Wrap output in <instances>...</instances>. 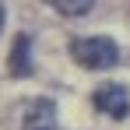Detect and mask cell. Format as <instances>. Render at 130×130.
I'll return each mask as SVG.
<instances>
[{
	"instance_id": "obj_1",
	"label": "cell",
	"mask_w": 130,
	"mask_h": 130,
	"mask_svg": "<svg viewBox=\"0 0 130 130\" xmlns=\"http://www.w3.org/2000/svg\"><path fill=\"white\" fill-rule=\"evenodd\" d=\"M70 56L88 70H106V67H112L120 60V46L109 35H88V39L70 42Z\"/></svg>"
},
{
	"instance_id": "obj_2",
	"label": "cell",
	"mask_w": 130,
	"mask_h": 130,
	"mask_svg": "<svg viewBox=\"0 0 130 130\" xmlns=\"http://www.w3.org/2000/svg\"><path fill=\"white\" fill-rule=\"evenodd\" d=\"M91 102H95L99 112H106L112 120H123L130 112V99H127V88L123 85H99L95 95H91Z\"/></svg>"
},
{
	"instance_id": "obj_3",
	"label": "cell",
	"mask_w": 130,
	"mask_h": 130,
	"mask_svg": "<svg viewBox=\"0 0 130 130\" xmlns=\"http://www.w3.org/2000/svg\"><path fill=\"white\" fill-rule=\"evenodd\" d=\"M21 130H56V106L49 99H32L21 112Z\"/></svg>"
},
{
	"instance_id": "obj_4",
	"label": "cell",
	"mask_w": 130,
	"mask_h": 130,
	"mask_svg": "<svg viewBox=\"0 0 130 130\" xmlns=\"http://www.w3.org/2000/svg\"><path fill=\"white\" fill-rule=\"evenodd\" d=\"M11 74L14 77H25V74H32V39L28 35H18L14 39V49H11Z\"/></svg>"
},
{
	"instance_id": "obj_5",
	"label": "cell",
	"mask_w": 130,
	"mask_h": 130,
	"mask_svg": "<svg viewBox=\"0 0 130 130\" xmlns=\"http://www.w3.org/2000/svg\"><path fill=\"white\" fill-rule=\"evenodd\" d=\"M46 4L63 18H81V14H88L95 7V0H46Z\"/></svg>"
},
{
	"instance_id": "obj_6",
	"label": "cell",
	"mask_w": 130,
	"mask_h": 130,
	"mask_svg": "<svg viewBox=\"0 0 130 130\" xmlns=\"http://www.w3.org/2000/svg\"><path fill=\"white\" fill-rule=\"evenodd\" d=\"M0 28H4V7H0Z\"/></svg>"
}]
</instances>
